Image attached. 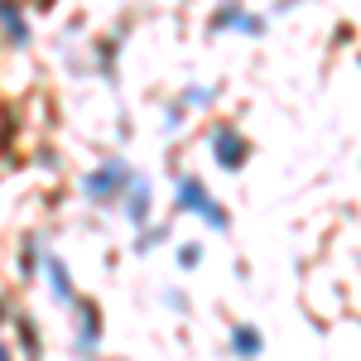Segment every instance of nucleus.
Segmentation results:
<instances>
[{"instance_id":"1","label":"nucleus","mask_w":361,"mask_h":361,"mask_svg":"<svg viewBox=\"0 0 361 361\" xmlns=\"http://www.w3.org/2000/svg\"><path fill=\"white\" fill-rule=\"evenodd\" d=\"M178 207H183V212H202V217H207L212 226H226V222H231L222 207L207 197V188H202L197 178H178Z\"/></svg>"},{"instance_id":"2","label":"nucleus","mask_w":361,"mask_h":361,"mask_svg":"<svg viewBox=\"0 0 361 361\" xmlns=\"http://www.w3.org/2000/svg\"><path fill=\"white\" fill-rule=\"evenodd\" d=\"M126 178H130V169L121 164V159H111V164H102L97 173H92V178H87V188H82V193L92 197V202H116V197H121V183H126Z\"/></svg>"},{"instance_id":"3","label":"nucleus","mask_w":361,"mask_h":361,"mask_svg":"<svg viewBox=\"0 0 361 361\" xmlns=\"http://www.w3.org/2000/svg\"><path fill=\"white\" fill-rule=\"evenodd\" d=\"M212 145H217V164H222V169H241V164H246V154H250V145L236 135L231 126H217Z\"/></svg>"},{"instance_id":"4","label":"nucleus","mask_w":361,"mask_h":361,"mask_svg":"<svg viewBox=\"0 0 361 361\" xmlns=\"http://www.w3.org/2000/svg\"><path fill=\"white\" fill-rule=\"evenodd\" d=\"M231 347H236V357H255V352H260V333L246 328V323H236V328H231Z\"/></svg>"},{"instance_id":"5","label":"nucleus","mask_w":361,"mask_h":361,"mask_svg":"<svg viewBox=\"0 0 361 361\" xmlns=\"http://www.w3.org/2000/svg\"><path fill=\"white\" fill-rule=\"evenodd\" d=\"M145 207H149V183L135 178V183H130V202H126V212H130L135 222H145Z\"/></svg>"},{"instance_id":"6","label":"nucleus","mask_w":361,"mask_h":361,"mask_svg":"<svg viewBox=\"0 0 361 361\" xmlns=\"http://www.w3.org/2000/svg\"><path fill=\"white\" fill-rule=\"evenodd\" d=\"M78 318H82V347H92V337H97V328H102V318H97V304H78Z\"/></svg>"},{"instance_id":"7","label":"nucleus","mask_w":361,"mask_h":361,"mask_svg":"<svg viewBox=\"0 0 361 361\" xmlns=\"http://www.w3.org/2000/svg\"><path fill=\"white\" fill-rule=\"evenodd\" d=\"M49 284H54L58 299H73V284H68V270L58 265V260H49Z\"/></svg>"},{"instance_id":"8","label":"nucleus","mask_w":361,"mask_h":361,"mask_svg":"<svg viewBox=\"0 0 361 361\" xmlns=\"http://www.w3.org/2000/svg\"><path fill=\"white\" fill-rule=\"evenodd\" d=\"M0 25L10 29V34H15V39H25V25H20V15H15V10H10V5H0Z\"/></svg>"},{"instance_id":"9","label":"nucleus","mask_w":361,"mask_h":361,"mask_svg":"<svg viewBox=\"0 0 361 361\" xmlns=\"http://www.w3.org/2000/svg\"><path fill=\"white\" fill-rule=\"evenodd\" d=\"M178 260H183V265H197V260H202V250H197V246H183V250H178Z\"/></svg>"},{"instance_id":"10","label":"nucleus","mask_w":361,"mask_h":361,"mask_svg":"<svg viewBox=\"0 0 361 361\" xmlns=\"http://www.w3.org/2000/svg\"><path fill=\"white\" fill-rule=\"evenodd\" d=\"M0 361H10V347H5V342H0Z\"/></svg>"}]
</instances>
